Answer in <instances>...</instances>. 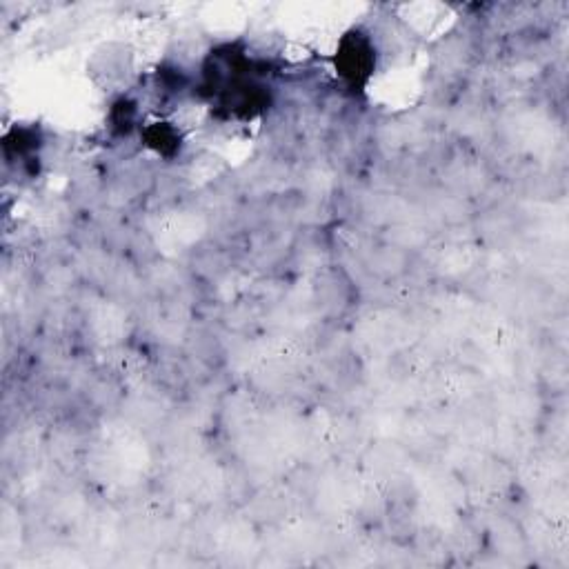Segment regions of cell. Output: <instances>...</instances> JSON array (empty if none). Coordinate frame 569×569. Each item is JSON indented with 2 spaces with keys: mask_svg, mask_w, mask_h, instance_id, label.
Segmentation results:
<instances>
[{
  "mask_svg": "<svg viewBox=\"0 0 569 569\" xmlns=\"http://www.w3.org/2000/svg\"><path fill=\"white\" fill-rule=\"evenodd\" d=\"M378 65L374 38L365 29L354 27L341 36L334 52V72L349 92H365Z\"/></svg>",
  "mask_w": 569,
  "mask_h": 569,
  "instance_id": "1",
  "label": "cell"
},
{
  "mask_svg": "<svg viewBox=\"0 0 569 569\" xmlns=\"http://www.w3.org/2000/svg\"><path fill=\"white\" fill-rule=\"evenodd\" d=\"M141 141L149 152L156 154L158 158H165V161H172V158L181 154L185 143L181 129L169 121L147 123L141 129Z\"/></svg>",
  "mask_w": 569,
  "mask_h": 569,
  "instance_id": "2",
  "label": "cell"
},
{
  "mask_svg": "<svg viewBox=\"0 0 569 569\" xmlns=\"http://www.w3.org/2000/svg\"><path fill=\"white\" fill-rule=\"evenodd\" d=\"M7 161H18L23 167L38 161V152L43 147V138L38 129L27 125H16L3 138Z\"/></svg>",
  "mask_w": 569,
  "mask_h": 569,
  "instance_id": "3",
  "label": "cell"
},
{
  "mask_svg": "<svg viewBox=\"0 0 569 569\" xmlns=\"http://www.w3.org/2000/svg\"><path fill=\"white\" fill-rule=\"evenodd\" d=\"M107 125L112 129V134L116 136H132L136 129L141 132L143 125H141V109H138V103L134 98L129 96H121L116 98L109 107V114H107Z\"/></svg>",
  "mask_w": 569,
  "mask_h": 569,
  "instance_id": "4",
  "label": "cell"
}]
</instances>
